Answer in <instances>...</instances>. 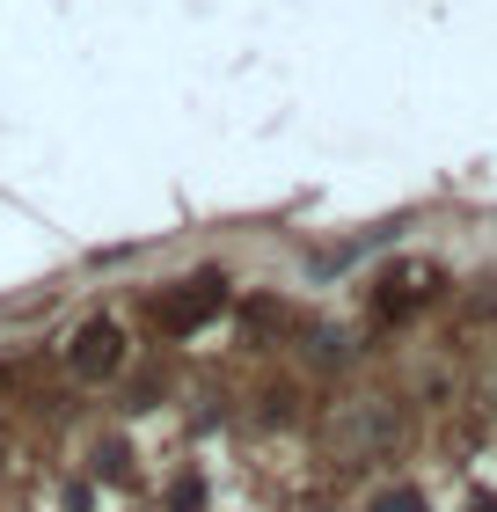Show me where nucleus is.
Listing matches in <instances>:
<instances>
[{
	"label": "nucleus",
	"mask_w": 497,
	"mask_h": 512,
	"mask_svg": "<svg viewBox=\"0 0 497 512\" xmlns=\"http://www.w3.org/2000/svg\"><path fill=\"white\" fill-rule=\"evenodd\" d=\"M220 300H227V278H191V286H176L169 300H154V330L183 337V330H198V322L220 308Z\"/></svg>",
	"instance_id": "1"
},
{
	"label": "nucleus",
	"mask_w": 497,
	"mask_h": 512,
	"mask_svg": "<svg viewBox=\"0 0 497 512\" xmlns=\"http://www.w3.org/2000/svg\"><path fill=\"white\" fill-rule=\"evenodd\" d=\"M0 476H8V447H0Z\"/></svg>",
	"instance_id": "4"
},
{
	"label": "nucleus",
	"mask_w": 497,
	"mask_h": 512,
	"mask_svg": "<svg viewBox=\"0 0 497 512\" xmlns=\"http://www.w3.org/2000/svg\"><path fill=\"white\" fill-rule=\"evenodd\" d=\"M117 366H125V330L103 315V322H81V337H74V374L81 381H110Z\"/></svg>",
	"instance_id": "2"
},
{
	"label": "nucleus",
	"mask_w": 497,
	"mask_h": 512,
	"mask_svg": "<svg viewBox=\"0 0 497 512\" xmlns=\"http://www.w3.org/2000/svg\"><path fill=\"white\" fill-rule=\"evenodd\" d=\"M373 512H424V505H417L410 491H388V498H381V505H373Z\"/></svg>",
	"instance_id": "3"
}]
</instances>
